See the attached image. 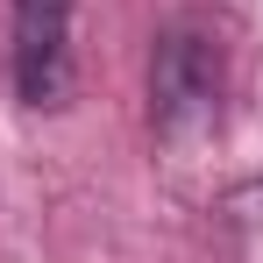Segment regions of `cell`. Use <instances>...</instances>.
I'll use <instances>...</instances> for the list:
<instances>
[{
    "label": "cell",
    "instance_id": "7a4b0ae2",
    "mask_svg": "<svg viewBox=\"0 0 263 263\" xmlns=\"http://www.w3.org/2000/svg\"><path fill=\"white\" fill-rule=\"evenodd\" d=\"M14 7V92L22 107L71 100V0H7Z\"/></svg>",
    "mask_w": 263,
    "mask_h": 263
},
{
    "label": "cell",
    "instance_id": "6da1fadb",
    "mask_svg": "<svg viewBox=\"0 0 263 263\" xmlns=\"http://www.w3.org/2000/svg\"><path fill=\"white\" fill-rule=\"evenodd\" d=\"M220 92H228V57L206 22H171L149 50V121L164 142H199L220 121Z\"/></svg>",
    "mask_w": 263,
    "mask_h": 263
}]
</instances>
